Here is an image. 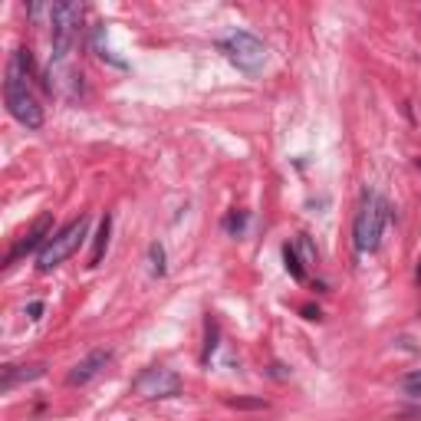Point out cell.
<instances>
[{"instance_id": "6da1fadb", "label": "cell", "mask_w": 421, "mask_h": 421, "mask_svg": "<svg viewBox=\"0 0 421 421\" xmlns=\"http://www.w3.org/2000/svg\"><path fill=\"white\" fill-rule=\"evenodd\" d=\"M33 79V60L30 50H17L7 63V76H4V99H7V112L13 119L27 125V129H40L43 125V106L36 102L30 89Z\"/></svg>"}, {"instance_id": "7a4b0ae2", "label": "cell", "mask_w": 421, "mask_h": 421, "mask_svg": "<svg viewBox=\"0 0 421 421\" xmlns=\"http://www.w3.org/2000/svg\"><path fill=\"white\" fill-rule=\"evenodd\" d=\"M389 217H392V207L385 198L366 195V201H362V207L356 214V224H352V244H356L359 254H372L382 244V230H385Z\"/></svg>"}, {"instance_id": "3957f363", "label": "cell", "mask_w": 421, "mask_h": 421, "mask_svg": "<svg viewBox=\"0 0 421 421\" xmlns=\"http://www.w3.org/2000/svg\"><path fill=\"white\" fill-rule=\"evenodd\" d=\"M83 13L86 7L76 4V0H63V4H53L50 7V36H53V63H66L69 53L76 46V36H79V23H83Z\"/></svg>"}, {"instance_id": "277c9868", "label": "cell", "mask_w": 421, "mask_h": 421, "mask_svg": "<svg viewBox=\"0 0 421 421\" xmlns=\"http://www.w3.org/2000/svg\"><path fill=\"white\" fill-rule=\"evenodd\" d=\"M217 50L237 66V69H244V73H260L263 63H267V46H263V40H257V36L247 30L227 33L224 40H217Z\"/></svg>"}, {"instance_id": "5b68a950", "label": "cell", "mask_w": 421, "mask_h": 421, "mask_svg": "<svg viewBox=\"0 0 421 421\" xmlns=\"http://www.w3.org/2000/svg\"><path fill=\"white\" fill-rule=\"evenodd\" d=\"M89 230V217H79V221H73V224H66L63 230H56L53 237L46 240V247L40 250V257H36V267L43 273H50L53 267H60L66 257H73L76 247L83 244V237H86Z\"/></svg>"}, {"instance_id": "8992f818", "label": "cell", "mask_w": 421, "mask_h": 421, "mask_svg": "<svg viewBox=\"0 0 421 421\" xmlns=\"http://www.w3.org/2000/svg\"><path fill=\"white\" fill-rule=\"evenodd\" d=\"M132 389H135V395H142V399H174L178 392H181V378H178V372H172V368H145L135 382H132Z\"/></svg>"}, {"instance_id": "52a82bcc", "label": "cell", "mask_w": 421, "mask_h": 421, "mask_svg": "<svg viewBox=\"0 0 421 421\" xmlns=\"http://www.w3.org/2000/svg\"><path fill=\"white\" fill-rule=\"evenodd\" d=\"M109 362H112V349H92L86 359H79V362L69 368L66 382H69V385H89L92 378H99L106 372Z\"/></svg>"}, {"instance_id": "ba28073f", "label": "cell", "mask_w": 421, "mask_h": 421, "mask_svg": "<svg viewBox=\"0 0 421 421\" xmlns=\"http://www.w3.org/2000/svg\"><path fill=\"white\" fill-rule=\"evenodd\" d=\"M50 224H53V217H50V214L36 217V224H33L30 230H27V237H20L17 244H13V250L7 254V263H4V267H13V263H17L20 257L33 254V250L40 247V244H43L46 237H53V234H50Z\"/></svg>"}, {"instance_id": "9c48e42d", "label": "cell", "mask_w": 421, "mask_h": 421, "mask_svg": "<svg viewBox=\"0 0 421 421\" xmlns=\"http://www.w3.org/2000/svg\"><path fill=\"white\" fill-rule=\"evenodd\" d=\"M46 375V368L43 366H4V378H0V389L4 392H11L17 382H33V378H43Z\"/></svg>"}, {"instance_id": "30bf717a", "label": "cell", "mask_w": 421, "mask_h": 421, "mask_svg": "<svg viewBox=\"0 0 421 421\" xmlns=\"http://www.w3.org/2000/svg\"><path fill=\"white\" fill-rule=\"evenodd\" d=\"M109 234H112V214H106L99 221V230H96V237H92V254H89V267L102 263V254L109 247Z\"/></svg>"}, {"instance_id": "8fae6325", "label": "cell", "mask_w": 421, "mask_h": 421, "mask_svg": "<svg viewBox=\"0 0 421 421\" xmlns=\"http://www.w3.org/2000/svg\"><path fill=\"white\" fill-rule=\"evenodd\" d=\"M283 263H287V270H290V277H293V280H296V283H303V280H306V270H303L300 257H296V250H293L290 244L283 247Z\"/></svg>"}, {"instance_id": "7c38bea8", "label": "cell", "mask_w": 421, "mask_h": 421, "mask_svg": "<svg viewBox=\"0 0 421 421\" xmlns=\"http://www.w3.org/2000/svg\"><path fill=\"white\" fill-rule=\"evenodd\" d=\"M214 349H217V323L214 319H207V343H205V352H201V362H207Z\"/></svg>"}, {"instance_id": "4fadbf2b", "label": "cell", "mask_w": 421, "mask_h": 421, "mask_svg": "<svg viewBox=\"0 0 421 421\" xmlns=\"http://www.w3.org/2000/svg\"><path fill=\"white\" fill-rule=\"evenodd\" d=\"M151 273H158V277H165V247L162 244H151Z\"/></svg>"}, {"instance_id": "5bb4252c", "label": "cell", "mask_w": 421, "mask_h": 421, "mask_svg": "<svg viewBox=\"0 0 421 421\" xmlns=\"http://www.w3.org/2000/svg\"><path fill=\"white\" fill-rule=\"evenodd\" d=\"M401 385H405V392H408V395H421V368L408 372V375L401 378Z\"/></svg>"}, {"instance_id": "9a60e30c", "label": "cell", "mask_w": 421, "mask_h": 421, "mask_svg": "<svg viewBox=\"0 0 421 421\" xmlns=\"http://www.w3.org/2000/svg\"><path fill=\"white\" fill-rule=\"evenodd\" d=\"M224 227L230 230V234H240V230L247 227V214H244V211H240V214H230V217L224 221Z\"/></svg>"}, {"instance_id": "2e32d148", "label": "cell", "mask_w": 421, "mask_h": 421, "mask_svg": "<svg viewBox=\"0 0 421 421\" xmlns=\"http://www.w3.org/2000/svg\"><path fill=\"white\" fill-rule=\"evenodd\" d=\"M230 408H267V401L263 399H227Z\"/></svg>"}, {"instance_id": "e0dca14e", "label": "cell", "mask_w": 421, "mask_h": 421, "mask_svg": "<svg viewBox=\"0 0 421 421\" xmlns=\"http://www.w3.org/2000/svg\"><path fill=\"white\" fill-rule=\"evenodd\" d=\"M300 250H303V257H306V263H313V260H316V250H313V244H310L306 234L300 237Z\"/></svg>"}, {"instance_id": "ac0fdd59", "label": "cell", "mask_w": 421, "mask_h": 421, "mask_svg": "<svg viewBox=\"0 0 421 421\" xmlns=\"http://www.w3.org/2000/svg\"><path fill=\"white\" fill-rule=\"evenodd\" d=\"M27 316H30V319H40V316H43V303L40 300L30 303V306H27Z\"/></svg>"}, {"instance_id": "d6986e66", "label": "cell", "mask_w": 421, "mask_h": 421, "mask_svg": "<svg viewBox=\"0 0 421 421\" xmlns=\"http://www.w3.org/2000/svg\"><path fill=\"white\" fill-rule=\"evenodd\" d=\"M303 313H306V319H319V310H313V306H306Z\"/></svg>"}, {"instance_id": "ffe728a7", "label": "cell", "mask_w": 421, "mask_h": 421, "mask_svg": "<svg viewBox=\"0 0 421 421\" xmlns=\"http://www.w3.org/2000/svg\"><path fill=\"white\" fill-rule=\"evenodd\" d=\"M415 277H418V283H421V260H418V270H415Z\"/></svg>"}]
</instances>
